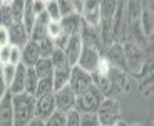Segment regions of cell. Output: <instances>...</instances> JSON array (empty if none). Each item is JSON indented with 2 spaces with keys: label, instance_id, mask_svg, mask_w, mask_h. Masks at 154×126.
Returning <instances> with one entry per match:
<instances>
[{
  "label": "cell",
  "instance_id": "1",
  "mask_svg": "<svg viewBox=\"0 0 154 126\" xmlns=\"http://www.w3.org/2000/svg\"><path fill=\"white\" fill-rule=\"evenodd\" d=\"M14 126H29L35 119V98L27 92L12 96Z\"/></svg>",
  "mask_w": 154,
  "mask_h": 126
},
{
  "label": "cell",
  "instance_id": "2",
  "mask_svg": "<svg viewBox=\"0 0 154 126\" xmlns=\"http://www.w3.org/2000/svg\"><path fill=\"white\" fill-rule=\"evenodd\" d=\"M102 101H104V94L96 86H92L82 94L75 96V108L74 109L77 113H81V115H84V113H97Z\"/></svg>",
  "mask_w": 154,
  "mask_h": 126
},
{
  "label": "cell",
  "instance_id": "3",
  "mask_svg": "<svg viewBox=\"0 0 154 126\" xmlns=\"http://www.w3.org/2000/svg\"><path fill=\"white\" fill-rule=\"evenodd\" d=\"M96 115H97L100 126H117L122 121L119 101L112 99V98H104V101L99 106Z\"/></svg>",
  "mask_w": 154,
  "mask_h": 126
},
{
  "label": "cell",
  "instance_id": "4",
  "mask_svg": "<svg viewBox=\"0 0 154 126\" xmlns=\"http://www.w3.org/2000/svg\"><path fill=\"white\" fill-rule=\"evenodd\" d=\"M92 76L89 73H85L84 69H81L79 66L70 67L69 74V88L72 89V92L75 96L82 94L84 91H87L89 88H92Z\"/></svg>",
  "mask_w": 154,
  "mask_h": 126
},
{
  "label": "cell",
  "instance_id": "5",
  "mask_svg": "<svg viewBox=\"0 0 154 126\" xmlns=\"http://www.w3.org/2000/svg\"><path fill=\"white\" fill-rule=\"evenodd\" d=\"M129 89V81H127V76L122 69L117 67H111V73H109V91L106 98H112L116 99L119 94L126 92Z\"/></svg>",
  "mask_w": 154,
  "mask_h": 126
},
{
  "label": "cell",
  "instance_id": "6",
  "mask_svg": "<svg viewBox=\"0 0 154 126\" xmlns=\"http://www.w3.org/2000/svg\"><path fill=\"white\" fill-rule=\"evenodd\" d=\"M102 57H104V56H102L97 49L82 46V52H81V56H79V61H77L75 66H79L81 69H84L85 73L92 74L97 69V64H99V61Z\"/></svg>",
  "mask_w": 154,
  "mask_h": 126
},
{
  "label": "cell",
  "instance_id": "7",
  "mask_svg": "<svg viewBox=\"0 0 154 126\" xmlns=\"http://www.w3.org/2000/svg\"><path fill=\"white\" fill-rule=\"evenodd\" d=\"M54 103H55V109L59 113L67 115L69 111H72L75 108V94L72 92V89L69 86H66L60 91L54 92Z\"/></svg>",
  "mask_w": 154,
  "mask_h": 126
},
{
  "label": "cell",
  "instance_id": "8",
  "mask_svg": "<svg viewBox=\"0 0 154 126\" xmlns=\"http://www.w3.org/2000/svg\"><path fill=\"white\" fill-rule=\"evenodd\" d=\"M55 111L57 109H55L54 103V94L35 98V119H40V121L45 123Z\"/></svg>",
  "mask_w": 154,
  "mask_h": 126
},
{
  "label": "cell",
  "instance_id": "9",
  "mask_svg": "<svg viewBox=\"0 0 154 126\" xmlns=\"http://www.w3.org/2000/svg\"><path fill=\"white\" fill-rule=\"evenodd\" d=\"M7 31H8V46L22 49L29 42V34L25 32L22 22H12L7 27Z\"/></svg>",
  "mask_w": 154,
  "mask_h": 126
},
{
  "label": "cell",
  "instance_id": "10",
  "mask_svg": "<svg viewBox=\"0 0 154 126\" xmlns=\"http://www.w3.org/2000/svg\"><path fill=\"white\" fill-rule=\"evenodd\" d=\"M64 56H66L67 59V64L70 66V67H74V66L77 64V61H79V56H81L82 52V40L79 35H72V37H69V40H67L66 47H64Z\"/></svg>",
  "mask_w": 154,
  "mask_h": 126
},
{
  "label": "cell",
  "instance_id": "11",
  "mask_svg": "<svg viewBox=\"0 0 154 126\" xmlns=\"http://www.w3.org/2000/svg\"><path fill=\"white\" fill-rule=\"evenodd\" d=\"M82 20L85 25L97 29L100 22V14H99V2L96 0H87L84 2V12H82Z\"/></svg>",
  "mask_w": 154,
  "mask_h": 126
},
{
  "label": "cell",
  "instance_id": "12",
  "mask_svg": "<svg viewBox=\"0 0 154 126\" xmlns=\"http://www.w3.org/2000/svg\"><path fill=\"white\" fill-rule=\"evenodd\" d=\"M139 25L143 29V34L146 35V39H149L152 35L154 19H152V4H149V2H143L141 15H139Z\"/></svg>",
  "mask_w": 154,
  "mask_h": 126
},
{
  "label": "cell",
  "instance_id": "13",
  "mask_svg": "<svg viewBox=\"0 0 154 126\" xmlns=\"http://www.w3.org/2000/svg\"><path fill=\"white\" fill-rule=\"evenodd\" d=\"M38 59H40V54H38L37 44L29 40L27 44L20 49V64H22L23 67H34Z\"/></svg>",
  "mask_w": 154,
  "mask_h": 126
},
{
  "label": "cell",
  "instance_id": "14",
  "mask_svg": "<svg viewBox=\"0 0 154 126\" xmlns=\"http://www.w3.org/2000/svg\"><path fill=\"white\" fill-rule=\"evenodd\" d=\"M59 22H60L62 32L66 35H69V37H72V35H79L84 20H82L81 15H77V14H70V15H67V17H62Z\"/></svg>",
  "mask_w": 154,
  "mask_h": 126
},
{
  "label": "cell",
  "instance_id": "15",
  "mask_svg": "<svg viewBox=\"0 0 154 126\" xmlns=\"http://www.w3.org/2000/svg\"><path fill=\"white\" fill-rule=\"evenodd\" d=\"M0 126H14V113H12V94L7 92L0 101Z\"/></svg>",
  "mask_w": 154,
  "mask_h": 126
},
{
  "label": "cell",
  "instance_id": "16",
  "mask_svg": "<svg viewBox=\"0 0 154 126\" xmlns=\"http://www.w3.org/2000/svg\"><path fill=\"white\" fill-rule=\"evenodd\" d=\"M25 71H27V67H23L22 64L17 66L15 77H14V81H12L10 88H8V92H10L12 96L25 92Z\"/></svg>",
  "mask_w": 154,
  "mask_h": 126
},
{
  "label": "cell",
  "instance_id": "17",
  "mask_svg": "<svg viewBox=\"0 0 154 126\" xmlns=\"http://www.w3.org/2000/svg\"><path fill=\"white\" fill-rule=\"evenodd\" d=\"M35 71V74H37L38 79H47V77H52L54 76V66H52V62H50V59H38L37 64L32 67Z\"/></svg>",
  "mask_w": 154,
  "mask_h": 126
},
{
  "label": "cell",
  "instance_id": "18",
  "mask_svg": "<svg viewBox=\"0 0 154 126\" xmlns=\"http://www.w3.org/2000/svg\"><path fill=\"white\" fill-rule=\"evenodd\" d=\"M37 15L34 14V8H32V2H25V7H23V15H22V25L25 29V32L29 34V39H30L32 29H34V24Z\"/></svg>",
  "mask_w": 154,
  "mask_h": 126
},
{
  "label": "cell",
  "instance_id": "19",
  "mask_svg": "<svg viewBox=\"0 0 154 126\" xmlns=\"http://www.w3.org/2000/svg\"><path fill=\"white\" fill-rule=\"evenodd\" d=\"M69 74H70V67L69 69H55L54 76H52V82H54V92L60 91L62 88L69 86Z\"/></svg>",
  "mask_w": 154,
  "mask_h": 126
},
{
  "label": "cell",
  "instance_id": "20",
  "mask_svg": "<svg viewBox=\"0 0 154 126\" xmlns=\"http://www.w3.org/2000/svg\"><path fill=\"white\" fill-rule=\"evenodd\" d=\"M35 44H37V49H38L40 57H42V59H50V56H52V54H54V50H55L54 42L50 40L49 37H44L42 40L35 42Z\"/></svg>",
  "mask_w": 154,
  "mask_h": 126
},
{
  "label": "cell",
  "instance_id": "21",
  "mask_svg": "<svg viewBox=\"0 0 154 126\" xmlns=\"http://www.w3.org/2000/svg\"><path fill=\"white\" fill-rule=\"evenodd\" d=\"M54 94V82H52V77H47V79H38L37 89H35L34 98H40V96H49Z\"/></svg>",
  "mask_w": 154,
  "mask_h": 126
},
{
  "label": "cell",
  "instance_id": "22",
  "mask_svg": "<svg viewBox=\"0 0 154 126\" xmlns=\"http://www.w3.org/2000/svg\"><path fill=\"white\" fill-rule=\"evenodd\" d=\"M37 84H38V77L35 74V71L32 67H27V71H25V92L34 96L35 89H37Z\"/></svg>",
  "mask_w": 154,
  "mask_h": 126
},
{
  "label": "cell",
  "instance_id": "23",
  "mask_svg": "<svg viewBox=\"0 0 154 126\" xmlns=\"http://www.w3.org/2000/svg\"><path fill=\"white\" fill-rule=\"evenodd\" d=\"M50 62H52V66H54V71L55 69H69L70 66L67 64V59L66 56H64V50L60 49H55L54 54L50 56Z\"/></svg>",
  "mask_w": 154,
  "mask_h": 126
},
{
  "label": "cell",
  "instance_id": "24",
  "mask_svg": "<svg viewBox=\"0 0 154 126\" xmlns=\"http://www.w3.org/2000/svg\"><path fill=\"white\" fill-rule=\"evenodd\" d=\"M14 22L10 12V2H2L0 5V27H8Z\"/></svg>",
  "mask_w": 154,
  "mask_h": 126
},
{
  "label": "cell",
  "instance_id": "25",
  "mask_svg": "<svg viewBox=\"0 0 154 126\" xmlns=\"http://www.w3.org/2000/svg\"><path fill=\"white\" fill-rule=\"evenodd\" d=\"M15 71H17V66H12V64L0 66V73H2V77H4V82H5V86H7V89L10 88L12 81L15 77Z\"/></svg>",
  "mask_w": 154,
  "mask_h": 126
},
{
  "label": "cell",
  "instance_id": "26",
  "mask_svg": "<svg viewBox=\"0 0 154 126\" xmlns=\"http://www.w3.org/2000/svg\"><path fill=\"white\" fill-rule=\"evenodd\" d=\"M23 7H25V2H22V0H12L10 2V12L14 22H22Z\"/></svg>",
  "mask_w": 154,
  "mask_h": 126
},
{
  "label": "cell",
  "instance_id": "27",
  "mask_svg": "<svg viewBox=\"0 0 154 126\" xmlns=\"http://www.w3.org/2000/svg\"><path fill=\"white\" fill-rule=\"evenodd\" d=\"M45 14L52 22H59L60 20V12H59V5L55 0H49L45 2Z\"/></svg>",
  "mask_w": 154,
  "mask_h": 126
},
{
  "label": "cell",
  "instance_id": "28",
  "mask_svg": "<svg viewBox=\"0 0 154 126\" xmlns=\"http://www.w3.org/2000/svg\"><path fill=\"white\" fill-rule=\"evenodd\" d=\"M62 34H64V32H62L60 22H52V20H50V22L47 24V32H45V35L50 39V40H55V39L60 37Z\"/></svg>",
  "mask_w": 154,
  "mask_h": 126
},
{
  "label": "cell",
  "instance_id": "29",
  "mask_svg": "<svg viewBox=\"0 0 154 126\" xmlns=\"http://www.w3.org/2000/svg\"><path fill=\"white\" fill-rule=\"evenodd\" d=\"M44 124H45V126H66V115H64V113H59V111H55L54 115L50 116V118L47 119Z\"/></svg>",
  "mask_w": 154,
  "mask_h": 126
},
{
  "label": "cell",
  "instance_id": "30",
  "mask_svg": "<svg viewBox=\"0 0 154 126\" xmlns=\"http://www.w3.org/2000/svg\"><path fill=\"white\" fill-rule=\"evenodd\" d=\"M81 126H100L96 113H84L81 115Z\"/></svg>",
  "mask_w": 154,
  "mask_h": 126
},
{
  "label": "cell",
  "instance_id": "31",
  "mask_svg": "<svg viewBox=\"0 0 154 126\" xmlns=\"http://www.w3.org/2000/svg\"><path fill=\"white\" fill-rule=\"evenodd\" d=\"M57 5H59V12H60V19L62 17L70 15V14H74L72 2H70V0H59Z\"/></svg>",
  "mask_w": 154,
  "mask_h": 126
},
{
  "label": "cell",
  "instance_id": "32",
  "mask_svg": "<svg viewBox=\"0 0 154 126\" xmlns=\"http://www.w3.org/2000/svg\"><path fill=\"white\" fill-rule=\"evenodd\" d=\"M66 126H81V113L75 109L69 111L66 115Z\"/></svg>",
  "mask_w": 154,
  "mask_h": 126
},
{
  "label": "cell",
  "instance_id": "33",
  "mask_svg": "<svg viewBox=\"0 0 154 126\" xmlns=\"http://www.w3.org/2000/svg\"><path fill=\"white\" fill-rule=\"evenodd\" d=\"M12 66H19L20 64V49L19 47H12L10 46V62Z\"/></svg>",
  "mask_w": 154,
  "mask_h": 126
},
{
  "label": "cell",
  "instance_id": "34",
  "mask_svg": "<svg viewBox=\"0 0 154 126\" xmlns=\"http://www.w3.org/2000/svg\"><path fill=\"white\" fill-rule=\"evenodd\" d=\"M8 62H10V46H5L0 50V66H5Z\"/></svg>",
  "mask_w": 154,
  "mask_h": 126
},
{
  "label": "cell",
  "instance_id": "35",
  "mask_svg": "<svg viewBox=\"0 0 154 126\" xmlns=\"http://www.w3.org/2000/svg\"><path fill=\"white\" fill-rule=\"evenodd\" d=\"M32 8H34V14H35V15H40V14L45 10V2L34 0V2H32Z\"/></svg>",
  "mask_w": 154,
  "mask_h": 126
},
{
  "label": "cell",
  "instance_id": "36",
  "mask_svg": "<svg viewBox=\"0 0 154 126\" xmlns=\"http://www.w3.org/2000/svg\"><path fill=\"white\" fill-rule=\"evenodd\" d=\"M8 46V31L7 27H0V47Z\"/></svg>",
  "mask_w": 154,
  "mask_h": 126
},
{
  "label": "cell",
  "instance_id": "37",
  "mask_svg": "<svg viewBox=\"0 0 154 126\" xmlns=\"http://www.w3.org/2000/svg\"><path fill=\"white\" fill-rule=\"evenodd\" d=\"M72 8H74V14L82 15V12H84V2H81V0H74V2H72Z\"/></svg>",
  "mask_w": 154,
  "mask_h": 126
},
{
  "label": "cell",
  "instance_id": "38",
  "mask_svg": "<svg viewBox=\"0 0 154 126\" xmlns=\"http://www.w3.org/2000/svg\"><path fill=\"white\" fill-rule=\"evenodd\" d=\"M8 92V89H7V86H5V82H4V77H2V73H0V101L4 99V96Z\"/></svg>",
  "mask_w": 154,
  "mask_h": 126
},
{
  "label": "cell",
  "instance_id": "39",
  "mask_svg": "<svg viewBox=\"0 0 154 126\" xmlns=\"http://www.w3.org/2000/svg\"><path fill=\"white\" fill-rule=\"evenodd\" d=\"M29 126H45V124H44V121H40V119H34V121H30Z\"/></svg>",
  "mask_w": 154,
  "mask_h": 126
},
{
  "label": "cell",
  "instance_id": "40",
  "mask_svg": "<svg viewBox=\"0 0 154 126\" xmlns=\"http://www.w3.org/2000/svg\"><path fill=\"white\" fill-rule=\"evenodd\" d=\"M117 126H127V124H126V123H124V121H121V123H119V124H117Z\"/></svg>",
  "mask_w": 154,
  "mask_h": 126
},
{
  "label": "cell",
  "instance_id": "41",
  "mask_svg": "<svg viewBox=\"0 0 154 126\" xmlns=\"http://www.w3.org/2000/svg\"><path fill=\"white\" fill-rule=\"evenodd\" d=\"M131 126H141V124H131Z\"/></svg>",
  "mask_w": 154,
  "mask_h": 126
},
{
  "label": "cell",
  "instance_id": "42",
  "mask_svg": "<svg viewBox=\"0 0 154 126\" xmlns=\"http://www.w3.org/2000/svg\"><path fill=\"white\" fill-rule=\"evenodd\" d=\"M0 50H2V47H0Z\"/></svg>",
  "mask_w": 154,
  "mask_h": 126
}]
</instances>
